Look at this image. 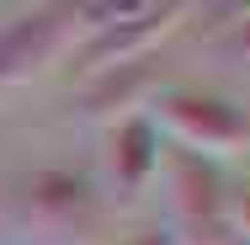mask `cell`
Returning a JSON list of instances; mask_svg holds the SVG:
<instances>
[{
  "label": "cell",
  "instance_id": "obj_6",
  "mask_svg": "<svg viewBox=\"0 0 250 245\" xmlns=\"http://www.w3.org/2000/svg\"><path fill=\"white\" fill-rule=\"evenodd\" d=\"M160 160H165V144H160V128L149 123V112H128L106 139V165H112L117 197H139L160 176Z\"/></svg>",
  "mask_w": 250,
  "mask_h": 245
},
{
  "label": "cell",
  "instance_id": "obj_7",
  "mask_svg": "<svg viewBox=\"0 0 250 245\" xmlns=\"http://www.w3.org/2000/svg\"><path fill=\"white\" fill-rule=\"evenodd\" d=\"M229 224H234V229H240V235L250 240V192L229 197Z\"/></svg>",
  "mask_w": 250,
  "mask_h": 245
},
{
  "label": "cell",
  "instance_id": "obj_4",
  "mask_svg": "<svg viewBox=\"0 0 250 245\" xmlns=\"http://www.w3.org/2000/svg\"><path fill=\"white\" fill-rule=\"evenodd\" d=\"M80 38V5H38L0 27V86H21L43 75Z\"/></svg>",
  "mask_w": 250,
  "mask_h": 245
},
{
  "label": "cell",
  "instance_id": "obj_2",
  "mask_svg": "<svg viewBox=\"0 0 250 245\" xmlns=\"http://www.w3.org/2000/svg\"><path fill=\"white\" fill-rule=\"evenodd\" d=\"M160 165L170 171V208H176L181 235L192 245H229L234 224H229V187H224L218 165L187 155V149H165Z\"/></svg>",
  "mask_w": 250,
  "mask_h": 245
},
{
  "label": "cell",
  "instance_id": "obj_1",
  "mask_svg": "<svg viewBox=\"0 0 250 245\" xmlns=\"http://www.w3.org/2000/svg\"><path fill=\"white\" fill-rule=\"evenodd\" d=\"M154 128L165 123L187 155H197V160H229V155H240L250 144V123L245 112L234 107V101L213 96V91H187V86H176V91H160L154 96Z\"/></svg>",
  "mask_w": 250,
  "mask_h": 245
},
{
  "label": "cell",
  "instance_id": "obj_8",
  "mask_svg": "<svg viewBox=\"0 0 250 245\" xmlns=\"http://www.w3.org/2000/svg\"><path fill=\"white\" fill-rule=\"evenodd\" d=\"M240 43H245V53H250V22H245V38H240Z\"/></svg>",
  "mask_w": 250,
  "mask_h": 245
},
{
  "label": "cell",
  "instance_id": "obj_3",
  "mask_svg": "<svg viewBox=\"0 0 250 245\" xmlns=\"http://www.w3.org/2000/svg\"><path fill=\"white\" fill-rule=\"evenodd\" d=\"M181 16H187V5H176V0H165V5H123L106 27H96V32L85 38L75 69H80L85 80L112 75V69H128V64H139L160 38H170V32L181 27Z\"/></svg>",
  "mask_w": 250,
  "mask_h": 245
},
{
  "label": "cell",
  "instance_id": "obj_5",
  "mask_svg": "<svg viewBox=\"0 0 250 245\" xmlns=\"http://www.w3.org/2000/svg\"><path fill=\"white\" fill-rule=\"evenodd\" d=\"M21 213H27V224H38V229H48V235L80 240V235L96 229L101 197H96V187H91V176L64 171V165H48V171H32V176H27Z\"/></svg>",
  "mask_w": 250,
  "mask_h": 245
}]
</instances>
